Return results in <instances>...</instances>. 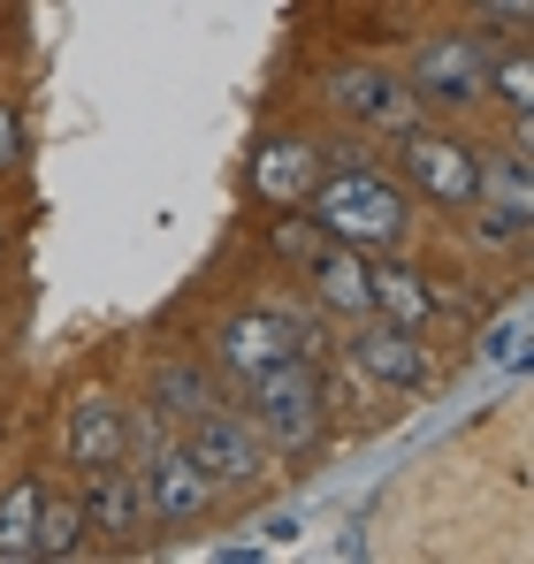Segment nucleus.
<instances>
[{
  "label": "nucleus",
  "mask_w": 534,
  "mask_h": 564,
  "mask_svg": "<svg viewBox=\"0 0 534 564\" xmlns=\"http://www.w3.org/2000/svg\"><path fill=\"white\" fill-rule=\"evenodd\" d=\"M527 8H534V0H473L481 23H527Z\"/></svg>",
  "instance_id": "4be33fe9"
},
{
  "label": "nucleus",
  "mask_w": 534,
  "mask_h": 564,
  "mask_svg": "<svg viewBox=\"0 0 534 564\" xmlns=\"http://www.w3.org/2000/svg\"><path fill=\"white\" fill-rule=\"evenodd\" d=\"M245 420L260 427V443L275 451H306L321 443V420H329V397H321V375L313 359H275L245 381Z\"/></svg>",
  "instance_id": "f03ea898"
},
{
  "label": "nucleus",
  "mask_w": 534,
  "mask_h": 564,
  "mask_svg": "<svg viewBox=\"0 0 534 564\" xmlns=\"http://www.w3.org/2000/svg\"><path fill=\"white\" fill-rule=\"evenodd\" d=\"M115 458H130V420H122V404L107 389H92L70 412V466L92 473V466H115Z\"/></svg>",
  "instance_id": "ddd939ff"
},
{
  "label": "nucleus",
  "mask_w": 534,
  "mask_h": 564,
  "mask_svg": "<svg viewBox=\"0 0 534 564\" xmlns=\"http://www.w3.org/2000/svg\"><path fill=\"white\" fill-rule=\"evenodd\" d=\"M397 169L436 206H473V184H481V153L466 138H450V130H420V122L397 130Z\"/></svg>",
  "instance_id": "20e7f679"
},
{
  "label": "nucleus",
  "mask_w": 534,
  "mask_h": 564,
  "mask_svg": "<svg viewBox=\"0 0 534 564\" xmlns=\"http://www.w3.org/2000/svg\"><path fill=\"white\" fill-rule=\"evenodd\" d=\"M39 503H46V480H39V473H23V480L0 496V564H23V557H31Z\"/></svg>",
  "instance_id": "2eb2a0df"
},
{
  "label": "nucleus",
  "mask_w": 534,
  "mask_h": 564,
  "mask_svg": "<svg viewBox=\"0 0 534 564\" xmlns=\"http://www.w3.org/2000/svg\"><path fill=\"white\" fill-rule=\"evenodd\" d=\"M23 153H31V138H23V115L0 99V176H15V169H23Z\"/></svg>",
  "instance_id": "412c9836"
},
{
  "label": "nucleus",
  "mask_w": 534,
  "mask_h": 564,
  "mask_svg": "<svg viewBox=\"0 0 534 564\" xmlns=\"http://www.w3.org/2000/svg\"><path fill=\"white\" fill-rule=\"evenodd\" d=\"M321 245H329V229H321V221H313V214H306V206H282V221H275V252H282V260H298V268H306V260H313V252H321Z\"/></svg>",
  "instance_id": "6ab92c4d"
},
{
  "label": "nucleus",
  "mask_w": 534,
  "mask_h": 564,
  "mask_svg": "<svg viewBox=\"0 0 534 564\" xmlns=\"http://www.w3.org/2000/svg\"><path fill=\"white\" fill-rule=\"evenodd\" d=\"M352 367L366 381H382V389H397V397H413V389L436 381V359H428L420 328H397V321H382V313L352 321Z\"/></svg>",
  "instance_id": "0eeeda50"
},
{
  "label": "nucleus",
  "mask_w": 534,
  "mask_h": 564,
  "mask_svg": "<svg viewBox=\"0 0 534 564\" xmlns=\"http://www.w3.org/2000/svg\"><path fill=\"white\" fill-rule=\"evenodd\" d=\"M489 359H496V367H520V359H527V313H504V321H496Z\"/></svg>",
  "instance_id": "aec40b11"
},
{
  "label": "nucleus",
  "mask_w": 534,
  "mask_h": 564,
  "mask_svg": "<svg viewBox=\"0 0 534 564\" xmlns=\"http://www.w3.org/2000/svg\"><path fill=\"white\" fill-rule=\"evenodd\" d=\"M0 252H8V229H0Z\"/></svg>",
  "instance_id": "5701e85b"
},
{
  "label": "nucleus",
  "mask_w": 534,
  "mask_h": 564,
  "mask_svg": "<svg viewBox=\"0 0 534 564\" xmlns=\"http://www.w3.org/2000/svg\"><path fill=\"white\" fill-rule=\"evenodd\" d=\"M489 62H496V39L489 31H450V39H428L413 54V93L420 107H473L489 99Z\"/></svg>",
  "instance_id": "7ed1b4c3"
},
{
  "label": "nucleus",
  "mask_w": 534,
  "mask_h": 564,
  "mask_svg": "<svg viewBox=\"0 0 534 564\" xmlns=\"http://www.w3.org/2000/svg\"><path fill=\"white\" fill-rule=\"evenodd\" d=\"M77 503H85V534H107V542H130L146 527V488H138V473L122 466V458L92 466V488Z\"/></svg>",
  "instance_id": "f8f14e48"
},
{
  "label": "nucleus",
  "mask_w": 534,
  "mask_h": 564,
  "mask_svg": "<svg viewBox=\"0 0 534 564\" xmlns=\"http://www.w3.org/2000/svg\"><path fill=\"white\" fill-rule=\"evenodd\" d=\"M313 221L329 229V245H352L366 260H382V252H397L405 237H413V206H405V191L382 184L366 161H337V169H321V184H313Z\"/></svg>",
  "instance_id": "f257e3e1"
},
{
  "label": "nucleus",
  "mask_w": 534,
  "mask_h": 564,
  "mask_svg": "<svg viewBox=\"0 0 534 564\" xmlns=\"http://www.w3.org/2000/svg\"><path fill=\"white\" fill-rule=\"evenodd\" d=\"M489 93L504 99L520 122L534 115V62L520 54V46H496V62H489Z\"/></svg>",
  "instance_id": "a211bd4d"
},
{
  "label": "nucleus",
  "mask_w": 534,
  "mask_h": 564,
  "mask_svg": "<svg viewBox=\"0 0 534 564\" xmlns=\"http://www.w3.org/2000/svg\"><path fill=\"white\" fill-rule=\"evenodd\" d=\"M306 282H313V313H329V321H366L374 313V260L352 252V245H321L306 260Z\"/></svg>",
  "instance_id": "9d476101"
},
{
  "label": "nucleus",
  "mask_w": 534,
  "mask_h": 564,
  "mask_svg": "<svg viewBox=\"0 0 534 564\" xmlns=\"http://www.w3.org/2000/svg\"><path fill=\"white\" fill-rule=\"evenodd\" d=\"M275 359H298V313H282V305H245V313H229L222 328H214V367L229 381H253L260 367Z\"/></svg>",
  "instance_id": "423d86ee"
},
{
  "label": "nucleus",
  "mask_w": 534,
  "mask_h": 564,
  "mask_svg": "<svg viewBox=\"0 0 534 564\" xmlns=\"http://www.w3.org/2000/svg\"><path fill=\"white\" fill-rule=\"evenodd\" d=\"M329 107H337L344 122H359V130H413V122H420V93H413L405 77L374 69V62L337 69V77H329Z\"/></svg>",
  "instance_id": "6e6552de"
},
{
  "label": "nucleus",
  "mask_w": 534,
  "mask_h": 564,
  "mask_svg": "<svg viewBox=\"0 0 534 564\" xmlns=\"http://www.w3.org/2000/svg\"><path fill=\"white\" fill-rule=\"evenodd\" d=\"M321 145L313 138H267L260 153H253V191H260L267 206H306L313 184H321Z\"/></svg>",
  "instance_id": "9b49d317"
},
{
  "label": "nucleus",
  "mask_w": 534,
  "mask_h": 564,
  "mask_svg": "<svg viewBox=\"0 0 534 564\" xmlns=\"http://www.w3.org/2000/svg\"><path fill=\"white\" fill-rule=\"evenodd\" d=\"M222 404V389L214 375H199V367H153V412H169V420H199V412H214Z\"/></svg>",
  "instance_id": "f3484780"
},
{
  "label": "nucleus",
  "mask_w": 534,
  "mask_h": 564,
  "mask_svg": "<svg viewBox=\"0 0 534 564\" xmlns=\"http://www.w3.org/2000/svg\"><path fill=\"white\" fill-rule=\"evenodd\" d=\"M374 313L397 321V328H428V321H436V282L382 252V260H374Z\"/></svg>",
  "instance_id": "4468645a"
},
{
  "label": "nucleus",
  "mask_w": 534,
  "mask_h": 564,
  "mask_svg": "<svg viewBox=\"0 0 534 564\" xmlns=\"http://www.w3.org/2000/svg\"><path fill=\"white\" fill-rule=\"evenodd\" d=\"M92 534H85V503L77 496H46L39 503V534H31V557H46V564H62V557H77Z\"/></svg>",
  "instance_id": "dca6fc26"
},
{
  "label": "nucleus",
  "mask_w": 534,
  "mask_h": 564,
  "mask_svg": "<svg viewBox=\"0 0 534 564\" xmlns=\"http://www.w3.org/2000/svg\"><path fill=\"white\" fill-rule=\"evenodd\" d=\"M138 488H146V527H191V519H206V503H214V480L199 473L191 451H153L146 473H138Z\"/></svg>",
  "instance_id": "1a4fd4ad"
},
{
  "label": "nucleus",
  "mask_w": 534,
  "mask_h": 564,
  "mask_svg": "<svg viewBox=\"0 0 534 564\" xmlns=\"http://www.w3.org/2000/svg\"><path fill=\"white\" fill-rule=\"evenodd\" d=\"M183 451L199 458V473H206L214 488H245V480H260V473H267L260 427H253L245 412H229V404L199 412V420H191V435H183Z\"/></svg>",
  "instance_id": "39448f33"
}]
</instances>
